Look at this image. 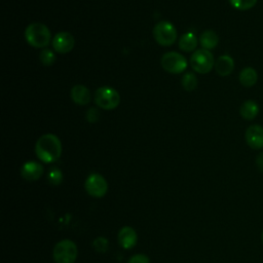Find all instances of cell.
Instances as JSON below:
<instances>
[{"label":"cell","instance_id":"cell-10","mask_svg":"<svg viewBox=\"0 0 263 263\" xmlns=\"http://www.w3.org/2000/svg\"><path fill=\"white\" fill-rule=\"evenodd\" d=\"M246 142L252 149L263 148V127L259 124H253L246 130Z\"/></svg>","mask_w":263,"mask_h":263},{"label":"cell","instance_id":"cell-18","mask_svg":"<svg viewBox=\"0 0 263 263\" xmlns=\"http://www.w3.org/2000/svg\"><path fill=\"white\" fill-rule=\"evenodd\" d=\"M197 45V39L194 34L192 33H186L181 36L179 40V48L183 51L189 52L196 48Z\"/></svg>","mask_w":263,"mask_h":263},{"label":"cell","instance_id":"cell-17","mask_svg":"<svg viewBox=\"0 0 263 263\" xmlns=\"http://www.w3.org/2000/svg\"><path fill=\"white\" fill-rule=\"evenodd\" d=\"M258 80V74L254 68L247 67L239 73V82L245 87H251L256 84Z\"/></svg>","mask_w":263,"mask_h":263},{"label":"cell","instance_id":"cell-11","mask_svg":"<svg viewBox=\"0 0 263 263\" xmlns=\"http://www.w3.org/2000/svg\"><path fill=\"white\" fill-rule=\"evenodd\" d=\"M117 239L121 248L125 250H130L137 245L138 234L133 227L124 226L119 230Z\"/></svg>","mask_w":263,"mask_h":263},{"label":"cell","instance_id":"cell-4","mask_svg":"<svg viewBox=\"0 0 263 263\" xmlns=\"http://www.w3.org/2000/svg\"><path fill=\"white\" fill-rule=\"evenodd\" d=\"M190 66L191 68L200 74H206L211 72L213 67L215 66L214 55L210 50L204 48H200L195 50L190 58Z\"/></svg>","mask_w":263,"mask_h":263},{"label":"cell","instance_id":"cell-23","mask_svg":"<svg viewBox=\"0 0 263 263\" xmlns=\"http://www.w3.org/2000/svg\"><path fill=\"white\" fill-rule=\"evenodd\" d=\"M109 241L104 236H99L92 241V247L98 253H105L108 250Z\"/></svg>","mask_w":263,"mask_h":263},{"label":"cell","instance_id":"cell-13","mask_svg":"<svg viewBox=\"0 0 263 263\" xmlns=\"http://www.w3.org/2000/svg\"><path fill=\"white\" fill-rule=\"evenodd\" d=\"M71 99L77 105H81V106L87 105L91 99L90 91L84 85H81V84L74 85L71 89Z\"/></svg>","mask_w":263,"mask_h":263},{"label":"cell","instance_id":"cell-24","mask_svg":"<svg viewBox=\"0 0 263 263\" xmlns=\"http://www.w3.org/2000/svg\"><path fill=\"white\" fill-rule=\"evenodd\" d=\"M127 263H150V259L144 254H136L128 259Z\"/></svg>","mask_w":263,"mask_h":263},{"label":"cell","instance_id":"cell-8","mask_svg":"<svg viewBox=\"0 0 263 263\" xmlns=\"http://www.w3.org/2000/svg\"><path fill=\"white\" fill-rule=\"evenodd\" d=\"M84 188L90 196L100 198L107 193L108 183L102 175L93 173L86 178L84 183Z\"/></svg>","mask_w":263,"mask_h":263},{"label":"cell","instance_id":"cell-14","mask_svg":"<svg viewBox=\"0 0 263 263\" xmlns=\"http://www.w3.org/2000/svg\"><path fill=\"white\" fill-rule=\"evenodd\" d=\"M234 69V61L231 57L224 54L218 58L215 62V70L220 76L229 75Z\"/></svg>","mask_w":263,"mask_h":263},{"label":"cell","instance_id":"cell-16","mask_svg":"<svg viewBox=\"0 0 263 263\" xmlns=\"http://www.w3.org/2000/svg\"><path fill=\"white\" fill-rule=\"evenodd\" d=\"M199 42H200V45L202 46V48L210 50V49L215 48L218 45L219 37L216 32H214L212 30H206V31L202 32V34L200 35Z\"/></svg>","mask_w":263,"mask_h":263},{"label":"cell","instance_id":"cell-25","mask_svg":"<svg viewBox=\"0 0 263 263\" xmlns=\"http://www.w3.org/2000/svg\"><path fill=\"white\" fill-rule=\"evenodd\" d=\"M99 112L96 108H90L86 112V119L88 122H96L99 119Z\"/></svg>","mask_w":263,"mask_h":263},{"label":"cell","instance_id":"cell-15","mask_svg":"<svg viewBox=\"0 0 263 263\" xmlns=\"http://www.w3.org/2000/svg\"><path fill=\"white\" fill-rule=\"evenodd\" d=\"M258 113H259V106L253 100H248L243 102L239 109L240 116L246 120L254 119L258 115Z\"/></svg>","mask_w":263,"mask_h":263},{"label":"cell","instance_id":"cell-3","mask_svg":"<svg viewBox=\"0 0 263 263\" xmlns=\"http://www.w3.org/2000/svg\"><path fill=\"white\" fill-rule=\"evenodd\" d=\"M76 243L70 239H63L59 241L52 252L55 263H74L77 258Z\"/></svg>","mask_w":263,"mask_h":263},{"label":"cell","instance_id":"cell-5","mask_svg":"<svg viewBox=\"0 0 263 263\" xmlns=\"http://www.w3.org/2000/svg\"><path fill=\"white\" fill-rule=\"evenodd\" d=\"M95 103L104 110L115 109L120 103V96L117 90L110 86H102L95 92Z\"/></svg>","mask_w":263,"mask_h":263},{"label":"cell","instance_id":"cell-9","mask_svg":"<svg viewBox=\"0 0 263 263\" xmlns=\"http://www.w3.org/2000/svg\"><path fill=\"white\" fill-rule=\"evenodd\" d=\"M75 45V39L69 32H60L52 39V47L58 53H68Z\"/></svg>","mask_w":263,"mask_h":263},{"label":"cell","instance_id":"cell-20","mask_svg":"<svg viewBox=\"0 0 263 263\" xmlns=\"http://www.w3.org/2000/svg\"><path fill=\"white\" fill-rule=\"evenodd\" d=\"M229 3L238 10H248L256 5L257 0H229Z\"/></svg>","mask_w":263,"mask_h":263},{"label":"cell","instance_id":"cell-12","mask_svg":"<svg viewBox=\"0 0 263 263\" xmlns=\"http://www.w3.org/2000/svg\"><path fill=\"white\" fill-rule=\"evenodd\" d=\"M42 174H43L42 165L39 162L33 161V160L25 162L21 168L22 177L29 182L37 181L42 176Z\"/></svg>","mask_w":263,"mask_h":263},{"label":"cell","instance_id":"cell-1","mask_svg":"<svg viewBox=\"0 0 263 263\" xmlns=\"http://www.w3.org/2000/svg\"><path fill=\"white\" fill-rule=\"evenodd\" d=\"M35 153L37 157L45 163L54 162L62 154V143L55 135L45 134L37 140Z\"/></svg>","mask_w":263,"mask_h":263},{"label":"cell","instance_id":"cell-7","mask_svg":"<svg viewBox=\"0 0 263 263\" xmlns=\"http://www.w3.org/2000/svg\"><path fill=\"white\" fill-rule=\"evenodd\" d=\"M161 67L168 73L172 74H179L186 70L188 63L184 55L181 53L171 51L166 52L161 57L160 60Z\"/></svg>","mask_w":263,"mask_h":263},{"label":"cell","instance_id":"cell-27","mask_svg":"<svg viewBox=\"0 0 263 263\" xmlns=\"http://www.w3.org/2000/svg\"><path fill=\"white\" fill-rule=\"evenodd\" d=\"M261 240H262V242H263V231H262V234H261Z\"/></svg>","mask_w":263,"mask_h":263},{"label":"cell","instance_id":"cell-19","mask_svg":"<svg viewBox=\"0 0 263 263\" xmlns=\"http://www.w3.org/2000/svg\"><path fill=\"white\" fill-rule=\"evenodd\" d=\"M182 86L185 90L187 91H191L193 89L196 88L197 86V78L196 76L191 73V72H188L186 73L183 77H182Z\"/></svg>","mask_w":263,"mask_h":263},{"label":"cell","instance_id":"cell-21","mask_svg":"<svg viewBox=\"0 0 263 263\" xmlns=\"http://www.w3.org/2000/svg\"><path fill=\"white\" fill-rule=\"evenodd\" d=\"M63 173L58 167H52L47 175L48 182L52 185H60L63 182Z\"/></svg>","mask_w":263,"mask_h":263},{"label":"cell","instance_id":"cell-2","mask_svg":"<svg viewBox=\"0 0 263 263\" xmlns=\"http://www.w3.org/2000/svg\"><path fill=\"white\" fill-rule=\"evenodd\" d=\"M25 38L31 46L42 48L49 44L50 31L41 23H33L26 28Z\"/></svg>","mask_w":263,"mask_h":263},{"label":"cell","instance_id":"cell-22","mask_svg":"<svg viewBox=\"0 0 263 263\" xmlns=\"http://www.w3.org/2000/svg\"><path fill=\"white\" fill-rule=\"evenodd\" d=\"M39 59H40V62L44 66H51L55 61V54L53 53L52 50H50L48 48H45L40 52Z\"/></svg>","mask_w":263,"mask_h":263},{"label":"cell","instance_id":"cell-6","mask_svg":"<svg viewBox=\"0 0 263 263\" xmlns=\"http://www.w3.org/2000/svg\"><path fill=\"white\" fill-rule=\"evenodd\" d=\"M153 36L159 45L171 46L177 39V30L170 22L161 21L154 26Z\"/></svg>","mask_w":263,"mask_h":263},{"label":"cell","instance_id":"cell-26","mask_svg":"<svg viewBox=\"0 0 263 263\" xmlns=\"http://www.w3.org/2000/svg\"><path fill=\"white\" fill-rule=\"evenodd\" d=\"M256 165L260 172L263 173V152L259 153L256 157Z\"/></svg>","mask_w":263,"mask_h":263}]
</instances>
